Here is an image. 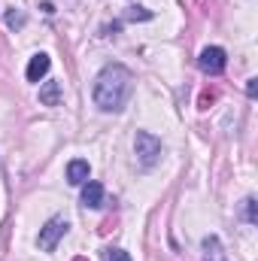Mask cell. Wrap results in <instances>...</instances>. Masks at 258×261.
<instances>
[{"label": "cell", "instance_id": "cell-1", "mask_svg": "<svg viewBox=\"0 0 258 261\" xmlns=\"http://www.w3.org/2000/svg\"><path fill=\"white\" fill-rule=\"evenodd\" d=\"M134 94V76L125 64H107L94 79V103L104 113H119Z\"/></svg>", "mask_w": 258, "mask_h": 261}, {"label": "cell", "instance_id": "cell-2", "mask_svg": "<svg viewBox=\"0 0 258 261\" xmlns=\"http://www.w3.org/2000/svg\"><path fill=\"white\" fill-rule=\"evenodd\" d=\"M134 149H137V158H140L143 167H155V164L161 161V155H164L161 140H158L155 134H149V130H137V137H134Z\"/></svg>", "mask_w": 258, "mask_h": 261}, {"label": "cell", "instance_id": "cell-3", "mask_svg": "<svg viewBox=\"0 0 258 261\" xmlns=\"http://www.w3.org/2000/svg\"><path fill=\"white\" fill-rule=\"evenodd\" d=\"M67 231H70V225H67L64 216H52L43 228H40V237H37V243H40V249L43 252H52L55 246H58V240L64 237Z\"/></svg>", "mask_w": 258, "mask_h": 261}, {"label": "cell", "instance_id": "cell-4", "mask_svg": "<svg viewBox=\"0 0 258 261\" xmlns=\"http://www.w3.org/2000/svg\"><path fill=\"white\" fill-rule=\"evenodd\" d=\"M225 64H228V58H225V49H219V46H207L197 55V67L203 73H210V76H219L225 70Z\"/></svg>", "mask_w": 258, "mask_h": 261}, {"label": "cell", "instance_id": "cell-5", "mask_svg": "<svg viewBox=\"0 0 258 261\" xmlns=\"http://www.w3.org/2000/svg\"><path fill=\"white\" fill-rule=\"evenodd\" d=\"M49 67H52V58L46 55V52H37L34 58H31V64L24 70V76H28V82H40L46 73H49Z\"/></svg>", "mask_w": 258, "mask_h": 261}, {"label": "cell", "instance_id": "cell-6", "mask_svg": "<svg viewBox=\"0 0 258 261\" xmlns=\"http://www.w3.org/2000/svg\"><path fill=\"white\" fill-rule=\"evenodd\" d=\"M88 176H91L88 161L76 158V161H70V164H67V182H70V186H85V182H88Z\"/></svg>", "mask_w": 258, "mask_h": 261}, {"label": "cell", "instance_id": "cell-7", "mask_svg": "<svg viewBox=\"0 0 258 261\" xmlns=\"http://www.w3.org/2000/svg\"><path fill=\"white\" fill-rule=\"evenodd\" d=\"M82 203H85V206H91V210L104 206V186H100V182H94V179H88V182L82 186Z\"/></svg>", "mask_w": 258, "mask_h": 261}, {"label": "cell", "instance_id": "cell-8", "mask_svg": "<svg viewBox=\"0 0 258 261\" xmlns=\"http://www.w3.org/2000/svg\"><path fill=\"white\" fill-rule=\"evenodd\" d=\"M40 100H43L46 107H58V103H61V85H58V82H46V85L40 88Z\"/></svg>", "mask_w": 258, "mask_h": 261}, {"label": "cell", "instance_id": "cell-9", "mask_svg": "<svg viewBox=\"0 0 258 261\" xmlns=\"http://www.w3.org/2000/svg\"><path fill=\"white\" fill-rule=\"evenodd\" d=\"M203 255H207V261H225L219 237H203Z\"/></svg>", "mask_w": 258, "mask_h": 261}, {"label": "cell", "instance_id": "cell-10", "mask_svg": "<svg viewBox=\"0 0 258 261\" xmlns=\"http://www.w3.org/2000/svg\"><path fill=\"white\" fill-rule=\"evenodd\" d=\"M255 197H246V200H243V219H246V222H249V225H255L258 222V213H255Z\"/></svg>", "mask_w": 258, "mask_h": 261}, {"label": "cell", "instance_id": "cell-11", "mask_svg": "<svg viewBox=\"0 0 258 261\" xmlns=\"http://www.w3.org/2000/svg\"><path fill=\"white\" fill-rule=\"evenodd\" d=\"M104 261H131V255L125 249H107L104 252Z\"/></svg>", "mask_w": 258, "mask_h": 261}, {"label": "cell", "instance_id": "cell-12", "mask_svg": "<svg viewBox=\"0 0 258 261\" xmlns=\"http://www.w3.org/2000/svg\"><path fill=\"white\" fill-rule=\"evenodd\" d=\"M152 12L149 9H143V6H131V12H128V18H134V21H146Z\"/></svg>", "mask_w": 258, "mask_h": 261}, {"label": "cell", "instance_id": "cell-13", "mask_svg": "<svg viewBox=\"0 0 258 261\" xmlns=\"http://www.w3.org/2000/svg\"><path fill=\"white\" fill-rule=\"evenodd\" d=\"M6 24H9V28H21V24H24V12H15V9H12V12L6 15Z\"/></svg>", "mask_w": 258, "mask_h": 261}, {"label": "cell", "instance_id": "cell-14", "mask_svg": "<svg viewBox=\"0 0 258 261\" xmlns=\"http://www.w3.org/2000/svg\"><path fill=\"white\" fill-rule=\"evenodd\" d=\"M246 94H249V97L258 94V79H249V82H246Z\"/></svg>", "mask_w": 258, "mask_h": 261}]
</instances>
